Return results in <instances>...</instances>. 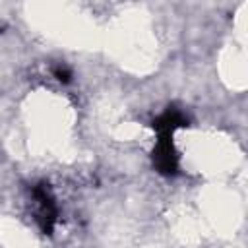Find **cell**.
I'll list each match as a JSON object with an SVG mask.
<instances>
[{
  "mask_svg": "<svg viewBox=\"0 0 248 248\" xmlns=\"http://www.w3.org/2000/svg\"><path fill=\"white\" fill-rule=\"evenodd\" d=\"M186 124V118L180 110L176 108H169L167 112H163L155 122H153V128L157 130L159 136H172V132L180 126Z\"/></svg>",
  "mask_w": 248,
  "mask_h": 248,
  "instance_id": "cell-3",
  "label": "cell"
},
{
  "mask_svg": "<svg viewBox=\"0 0 248 248\" xmlns=\"http://www.w3.org/2000/svg\"><path fill=\"white\" fill-rule=\"evenodd\" d=\"M54 76H56L60 81H70V70L64 68V66H58V68L54 70Z\"/></svg>",
  "mask_w": 248,
  "mask_h": 248,
  "instance_id": "cell-4",
  "label": "cell"
},
{
  "mask_svg": "<svg viewBox=\"0 0 248 248\" xmlns=\"http://www.w3.org/2000/svg\"><path fill=\"white\" fill-rule=\"evenodd\" d=\"M33 200L37 203V223L45 232H50L56 223V203L46 184H39L33 188Z\"/></svg>",
  "mask_w": 248,
  "mask_h": 248,
  "instance_id": "cell-1",
  "label": "cell"
},
{
  "mask_svg": "<svg viewBox=\"0 0 248 248\" xmlns=\"http://www.w3.org/2000/svg\"><path fill=\"white\" fill-rule=\"evenodd\" d=\"M153 161H155V167L159 169V172H163V174H174L178 170V157L172 147L170 136H159L157 147L153 151Z\"/></svg>",
  "mask_w": 248,
  "mask_h": 248,
  "instance_id": "cell-2",
  "label": "cell"
}]
</instances>
